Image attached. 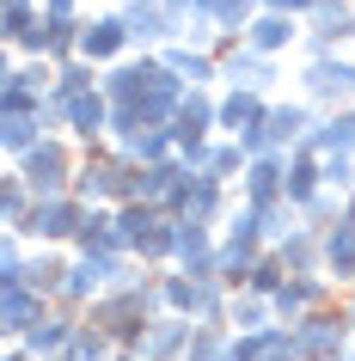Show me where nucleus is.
<instances>
[{
  "instance_id": "11",
  "label": "nucleus",
  "mask_w": 355,
  "mask_h": 361,
  "mask_svg": "<svg viewBox=\"0 0 355 361\" xmlns=\"http://www.w3.org/2000/svg\"><path fill=\"white\" fill-rule=\"evenodd\" d=\"M263 135H270V141H300V135H306V111H300V104L270 111V116H263Z\"/></svg>"
},
{
  "instance_id": "6",
  "label": "nucleus",
  "mask_w": 355,
  "mask_h": 361,
  "mask_svg": "<svg viewBox=\"0 0 355 361\" xmlns=\"http://www.w3.org/2000/svg\"><path fill=\"white\" fill-rule=\"evenodd\" d=\"M263 116H270V111L258 104V92H233V98L221 104V123H227V129H239V135H245V129H258Z\"/></svg>"
},
{
  "instance_id": "18",
  "label": "nucleus",
  "mask_w": 355,
  "mask_h": 361,
  "mask_svg": "<svg viewBox=\"0 0 355 361\" xmlns=\"http://www.w3.org/2000/svg\"><path fill=\"white\" fill-rule=\"evenodd\" d=\"M313 184H318V171H313V159H300V166L288 171V202H306V196H313Z\"/></svg>"
},
{
  "instance_id": "26",
  "label": "nucleus",
  "mask_w": 355,
  "mask_h": 361,
  "mask_svg": "<svg viewBox=\"0 0 355 361\" xmlns=\"http://www.w3.org/2000/svg\"><path fill=\"white\" fill-rule=\"evenodd\" d=\"M13 6H25V0H13Z\"/></svg>"
},
{
  "instance_id": "13",
  "label": "nucleus",
  "mask_w": 355,
  "mask_h": 361,
  "mask_svg": "<svg viewBox=\"0 0 355 361\" xmlns=\"http://www.w3.org/2000/svg\"><path fill=\"white\" fill-rule=\"evenodd\" d=\"M227 80L245 86V92H258L263 80H270V61H263V56H233V61H227Z\"/></svg>"
},
{
  "instance_id": "10",
  "label": "nucleus",
  "mask_w": 355,
  "mask_h": 361,
  "mask_svg": "<svg viewBox=\"0 0 355 361\" xmlns=\"http://www.w3.org/2000/svg\"><path fill=\"white\" fill-rule=\"evenodd\" d=\"M68 116H74V129H80V135H98V129H104V98H98V92L68 98Z\"/></svg>"
},
{
  "instance_id": "7",
  "label": "nucleus",
  "mask_w": 355,
  "mask_h": 361,
  "mask_svg": "<svg viewBox=\"0 0 355 361\" xmlns=\"http://www.w3.org/2000/svg\"><path fill=\"white\" fill-rule=\"evenodd\" d=\"M325 257L337 276H355V221H337V233L325 239Z\"/></svg>"
},
{
  "instance_id": "9",
  "label": "nucleus",
  "mask_w": 355,
  "mask_h": 361,
  "mask_svg": "<svg viewBox=\"0 0 355 361\" xmlns=\"http://www.w3.org/2000/svg\"><path fill=\"white\" fill-rule=\"evenodd\" d=\"M288 37H294V25H288V13H263V19L251 25V49H282Z\"/></svg>"
},
{
  "instance_id": "14",
  "label": "nucleus",
  "mask_w": 355,
  "mask_h": 361,
  "mask_svg": "<svg viewBox=\"0 0 355 361\" xmlns=\"http://www.w3.org/2000/svg\"><path fill=\"white\" fill-rule=\"evenodd\" d=\"M331 343H343V324H331V319H306V331L294 337V349H331Z\"/></svg>"
},
{
  "instance_id": "23",
  "label": "nucleus",
  "mask_w": 355,
  "mask_h": 361,
  "mask_svg": "<svg viewBox=\"0 0 355 361\" xmlns=\"http://www.w3.org/2000/svg\"><path fill=\"white\" fill-rule=\"evenodd\" d=\"M325 178L343 190V184H349V159H343V153H331V159H325Z\"/></svg>"
},
{
  "instance_id": "12",
  "label": "nucleus",
  "mask_w": 355,
  "mask_h": 361,
  "mask_svg": "<svg viewBox=\"0 0 355 361\" xmlns=\"http://www.w3.org/2000/svg\"><path fill=\"white\" fill-rule=\"evenodd\" d=\"M208 116H215V111H208V98H184V104H178V129H172V135L190 147V141L208 129Z\"/></svg>"
},
{
  "instance_id": "2",
  "label": "nucleus",
  "mask_w": 355,
  "mask_h": 361,
  "mask_svg": "<svg viewBox=\"0 0 355 361\" xmlns=\"http://www.w3.org/2000/svg\"><path fill=\"white\" fill-rule=\"evenodd\" d=\"M123 43H129V19H98V25H86L80 49H86V56L98 61V56H116Z\"/></svg>"
},
{
  "instance_id": "20",
  "label": "nucleus",
  "mask_w": 355,
  "mask_h": 361,
  "mask_svg": "<svg viewBox=\"0 0 355 361\" xmlns=\"http://www.w3.org/2000/svg\"><path fill=\"white\" fill-rule=\"evenodd\" d=\"M178 251H184V257H203V251H208V233L196 227V221H184V227H178Z\"/></svg>"
},
{
  "instance_id": "16",
  "label": "nucleus",
  "mask_w": 355,
  "mask_h": 361,
  "mask_svg": "<svg viewBox=\"0 0 355 361\" xmlns=\"http://www.w3.org/2000/svg\"><path fill=\"white\" fill-rule=\"evenodd\" d=\"M61 343H68V324H56V319L31 324V349H37V355H43V349H61Z\"/></svg>"
},
{
  "instance_id": "1",
  "label": "nucleus",
  "mask_w": 355,
  "mask_h": 361,
  "mask_svg": "<svg viewBox=\"0 0 355 361\" xmlns=\"http://www.w3.org/2000/svg\"><path fill=\"white\" fill-rule=\"evenodd\" d=\"M245 190H251V209H276V196L288 190V178H282L276 159H258V166L245 171Z\"/></svg>"
},
{
  "instance_id": "19",
  "label": "nucleus",
  "mask_w": 355,
  "mask_h": 361,
  "mask_svg": "<svg viewBox=\"0 0 355 361\" xmlns=\"http://www.w3.org/2000/svg\"><path fill=\"white\" fill-rule=\"evenodd\" d=\"M184 337H190V324H160V331L148 337V355H166V349H178Z\"/></svg>"
},
{
  "instance_id": "17",
  "label": "nucleus",
  "mask_w": 355,
  "mask_h": 361,
  "mask_svg": "<svg viewBox=\"0 0 355 361\" xmlns=\"http://www.w3.org/2000/svg\"><path fill=\"white\" fill-rule=\"evenodd\" d=\"M313 300H318V282H294V288H282V294H276V306L288 312V319H294L300 306H313Z\"/></svg>"
},
{
  "instance_id": "22",
  "label": "nucleus",
  "mask_w": 355,
  "mask_h": 361,
  "mask_svg": "<svg viewBox=\"0 0 355 361\" xmlns=\"http://www.w3.org/2000/svg\"><path fill=\"white\" fill-rule=\"evenodd\" d=\"M160 147H166V135H129V153H141V159H153Z\"/></svg>"
},
{
  "instance_id": "3",
  "label": "nucleus",
  "mask_w": 355,
  "mask_h": 361,
  "mask_svg": "<svg viewBox=\"0 0 355 361\" xmlns=\"http://www.w3.org/2000/svg\"><path fill=\"white\" fill-rule=\"evenodd\" d=\"M306 86H313L318 98H343V92H355V68L349 61H313Z\"/></svg>"
},
{
  "instance_id": "4",
  "label": "nucleus",
  "mask_w": 355,
  "mask_h": 361,
  "mask_svg": "<svg viewBox=\"0 0 355 361\" xmlns=\"http://www.w3.org/2000/svg\"><path fill=\"white\" fill-rule=\"evenodd\" d=\"M74 221H80L74 202L49 196V202H37V214H31V233H43V239H61V233H74Z\"/></svg>"
},
{
  "instance_id": "8",
  "label": "nucleus",
  "mask_w": 355,
  "mask_h": 361,
  "mask_svg": "<svg viewBox=\"0 0 355 361\" xmlns=\"http://www.w3.org/2000/svg\"><path fill=\"white\" fill-rule=\"evenodd\" d=\"M37 324V300L25 282H6V331H31Z\"/></svg>"
},
{
  "instance_id": "21",
  "label": "nucleus",
  "mask_w": 355,
  "mask_h": 361,
  "mask_svg": "<svg viewBox=\"0 0 355 361\" xmlns=\"http://www.w3.org/2000/svg\"><path fill=\"white\" fill-rule=\"evenodd\" d=\"M172 68L190 74V80H208V61H203V56H184V49H172Z\"/></svg>"
},
{
  "instance_id": "24",
  "label": "nucleus",
  "mask_w": 355,
  "mask_h": 361,
  "mask_svg": "<svg viewBox=\"0 0 355 361\" xmlns=\"http://www.w3.org/2000/svg\"><path fill=\"white\" fill-rule=\"evenodd\" d=\"M6 221H13V227L25 221V190H19V184H6Z\"/></svg>"
},
{
  "instance_id": "15",
  "label": "nucleus",
  "mask_w": 355,
  "mask_h": 361,
  "mask_svg": "<svg viewBox=\"0 0 355 361\" xmlns=\"http://www.w3.org/2000/svg\"><path fill=\"white\" fill-rule=\"evenodd\" d=\"M313 147H325V153H349V147H355V116H337L325 135H313Z\"/></svg>"
},
{
  "instance_id": "25",
  "label": "nucleus",
  "mask_w": 355,
  "mask_h": 361,
  "mask_svg": "<svg viewBox=\"0 0 355 361\" xmlns=\"http://www.w3.org/2000/svg\"><path fill=\"white\" fill-rule=\"evenodd\" d=\"M270 6H288V13H300V6H318V0H270Z\"/></svg>"
},
{
  "instance_id": "5",
  "label": "nucleus",
  "mask_w": 355,
  "mask_h": 361,
  "mask_svg": "<svg viewBox=\"0 0 355 361\" xmlns=\"http://www.w3.org/2000/svg\"><path fill=\"white\" fill-rule=\"evenodd\" d=\"M61 171H68V159H61V147H37L31 159H25V178H31L37 190H49V196L61 190Z\"/></svg>"
}]
</instances>
